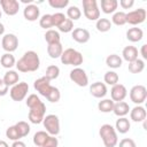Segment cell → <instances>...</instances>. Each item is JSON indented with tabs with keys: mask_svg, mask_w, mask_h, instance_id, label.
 I'll return each instance as SVG.
<instances>
[{
	"mask_svg": "<svg viewBox=\"0 0 147 147\" xmlns=\"http://www.w3.org/2000/svg\"><path fill=\"white\" fill-rule=\"evenodd\" d=\"M133 5H134V1L133 0H121L119 1V6L123 9H130Z\"/></svg>",
	"mask_w": 147,
	"mask_h": 147,
	"instance_id": "obj_47",
	"label": "cell"
},
{
	"mask_svg": "<svg viewBox=\"0 0 147 147\" xmlns=\"http://www.w3.org/2000/svg\"><path fill=\"white\" fill-rule=\"evenodd\" d=\"M118 7L117 0H101V10L105 14H113Z\"/></svg>",
	"mask_w": 147,
	"mask_h": 147,
	"instance_id": "obj_23",
	"label": "cell"
},
{
	"mask_svg": "<svg viewBox=\"0 0 147 147\" xmlns=\"http://www.w3.org/2000/svg\"><path fill=\"white\" fill-rule=\"evenodd\" d=\"M62 52H63V47H62V44H61V42L51 44V45L47 46V54H48L49 57H52V59L61 57Z\"/></svg>",
	"mask_w": 147,
	"mask_h": 147,
	"instance_id": "obj_24",
	"label": "cell"
},
{
	"mask_svg": "<svg viewBox=\"0 0 147 147\" xmlns=\"http://www.w3.org/2000/svg\"><path fill=\"white\" fill-rule=\"evenodd\" d=\"M90 93H91L94 98H98V99L105 98L106 94H107V86H106L105 83L95 82V83H93V84L90 86Z\"/></svg>",
	"mask_w": 147,
	"mask_h": 147,
	"instance_id": "obj_18",
	"label": "cell"
},
{
	"mask_svg": "<svg viewBox=\"0 0 147 147\" xmlns=\"http://www.w3.org/2000/svg\"><path fill=\"white\" fill-rule=\"evenodd\" d=\"M59 31L61 32H64V33H68V32H71L74 30V22L69 18H65L59 26H57Z\"/></svg>",
	"mask_w": 147,
	"mask_h": 147,
	"instance_id": "obj_39",
	"label": "cell"
},
{
	"mask_svg": "<svg viewBox=\"0 0 147 147\" xmlns=\"http://www.w3.org/2000/svg\"><path fill=\"white\" fill-rule=\"evenodd\" d=\"M42 124H44V127L46 129V132L49 136L55 137L60 133V119L56 115L54 114L46 115L42 119Z\"/></svg>",
	"mask_w": 147,
	"mask_h": 147,
	"instance_id": "obj_5",
	"label": "cell"
},
{
	"mask_svg": "<svg viewBox=\"0 0 147 147\" xmlns=\"http://www.w3.org/2000/svg\"><path fill=\"white\" fill-rule=\"evenodd\" d=\"M59 75H60V68H59L57 65H55V64H51V65L47 67L45 77H46L49 82L53 80V79H56V78L59 77Z\"/></svg>",
	"mask_w": 147,
	"mask_h": 147,
	"instance_id": "obj_35",
	"label": "cell"
},
{
	"mask_svg": "<svg viewBox=\"0 0 147 147\" xmlns=\"http://www.w3.org/2000/svg\"><path fill=\"white\" fill-rule=\"evenodd\" d=\"M6 137L8 139L13 140V141H16V140H20L21 139V136H20V133H18V131H17V129H16L15 125H11V126H9L6 130Z\"/></svg>",
	"mask_w": 147,
	"mask_h": 147,
	"instance_id": "obj_40",
	"label": "cell"
},
{
	"mask_svg": "<svg viewBox=\"0 0 147 147\" xmlns=\"http://www.w3.org/2000/svg\"><path fill=\"white\" fill-rule=\"evenodd\" d=\"M71 37L75 41H77L79 44H85L90 40L91 34H90L88 30H86L84 28H76L71 31Z\"/></svg>",
	"mask_w": 147,
	"mask_h": 147,
	"instance_id": "obj_16",
	"label": "cell"
},
{
	"mask_svg": "<svg viewBox=\"0 0 147 147\" xmlns=\"http://www.w3.org/2000/svg\"><path fill=\"white\" fill-rule=\"evenodd\" d=\"M127 95V90L123 84H116L110 90V96L114 102L123 101Z\"/></svg>",
	"mask_w": 147,
	"mask_h": 147,
	"instance_id": "obj_14",
	"label": "cell"
},
{
	"mask_svg": "<svg viewBox=\"0 0 147 147\" xmlns=\"http://www.w3.org/2000/svg\"><path fill=\"white\" fill-rule=\"evenodd\" d=\"M113 113L118 117H125L130 113V106L125 101H119L114 103Z\"/></svg>",
	"mask_w": 147,
	"mask_h": 147,
	"instance_id": "obj_19",
	"label": "cell"
},
{
	"mask_svg": "<svg viewBox=\"0 0 147 147\" xmlns=\"http://www.w3.org/2000/svg\"><path fill=\"white\" fill-rule=\"evenodd\" d=\"M40 102H41V100H40V98H39L37 94H30V95L28 96L26 101H25V103H26V106H28L29 108L36 107V106L39 105Z\"/></svg>",
	"mask_w": 147,
	"mask_h": 147,
	"instance_id": "obj_44",
	"label": "cell"
},
{
	"mask_svg": "<svg viewBox=\"0 0 147 147\" xmlns=\"http://www.w3.org/2000/svg\"><path fill=\"white\" fill-rule=\"evenodd\" d=\"M146 98H147V88L144 85H134L130 90V100L137 106L144 103Z\"/></svg>",
	"mask_w": 147,
	"mask_h": 147,
	"instance_id": "obj_9",
	"label": "cell"
},
{
	"mask_svg": "<svg viewBox=\"0 0 147 147\" xmlns=\"http://www.w3.org/2000/svg\"><path fill=\"white\" fill-rule=\"evenodd\" d=\"M0 147H9V145L5 140H0Z\"/></svg>",
	"mask_w": 147,
	"mask_h": 147,
	"instance_id": "obj_52",
	"label": "cell"
},
{
	"mask_svg": "<svg viewBox=\"0 0 147 147\" xmlns=\"http://www.w3.org/2000/svg\"><path fill=\"white\" fill-rule=\"evenodd\" d=\"M0 6L3 13L8 16L16 15L20 9V2L17 0H0Z\"/></svg>",
	"mask_w": 147,
	"mask_h": 147,
	"instance_id": "obj_13",
	"label": "cell"
},
{
	"mask_svg": "<svg viewBox=\"0 0 147 147\" xmlns=\"http://www.w3.org/2000/svg\"><path fill=\"white\" fill-rule=\"evenodd\" d=\"M61 62L67 65H74V67H79L83 63V55L80 52L74 49V48H67L62 52L61 55Z\"/></svg>",
	"mask_w": 147,
	"mask_h": 147,
	"instance_id": "obj_3",
	"label": "cell"
},
{
	"mask_svg": "<svg viewBox=\"0 0 147 147\" xmlns=\"http://www.w3.org/2000/svg\"><path fill=\"white\" fill-rule=\"evenodd\" d=\"M48 5L55 9L65 8L69 5V0H48Z\"/></svg>",
	"mask_w": 147,
	"mask_h": 147,
	"instance_id": "obj_42",
	"label": "cell"
},
{
	"mask_svg": "<svg viewBox=\"0 0 147 147\" xmlns=\"http://www.w3.org/2000/svg\"><path fill=\"white\" fill-rule=\"evenodd\" d=\"M127 69L131 74H140L145 69V61L141 59H137L129 63Z\"/></svg>",
	"mask_w": 147,
	"mask_h": 147,
	"instance_id": "obj_27",
	"label": "cell"
},
{
	"mask_svg": "<svg viewBox=\"0 0 147 147\" xmlns=\"http://www.w3.org/2000/svg\"><path fill=\"white\" fill-rule=\"evenodd\" d=\"M57 145H59L57 138H55L54 136H49L45 141V144L42 145V147H57Z\"/></svg>",
	"mask_w": 147,
	"mask_h": 147,
	"instance_id": "obj_45",
	"label": "cell"
},
{
	"mask_svg": "<svg viewBox=\"0 0 147 147\" xmlns=\"http://www.w3.org/2000/svg\"><path fill=\"white\" fill-rule=\"evenodd\" d=\"M15 126H16V129H17V131H18L21 138H24V137H26V136L30 133V125H29L26 122H24V121L17 122V123L15 124Z\"/></svg>",
	"mask_w": 147,
	"mask_h": 147,
	"instance_id": "obj_37",
	"label": "cell"
},
{
	"mask_svg": "<svg viewBox=\"0 0 147 147\" xmlns=\"http://www.w3.org/2000/svg\"><path fill=\"white\" fill-rule=\"evenodd\" d=\"M130 127H131V123H130L129 118H126V117H118V119L115 123V130H116V132H119L122 134L129 132Z\"/></svg>",
	"mask_w": 147,
	"mask_h": 147,
	"instance_id": "obj_22",
	"label": "cell"
},
{
	"mask_svg": "<svg viewBox=\"0 0 147 147\" xmlns=\"http://www.w3.org/2000/svg\"><path fill=\"white\" fill-rule=\"evenodd\" d=\"M10 147H26V145H25L23 141H21V140H16V141H14V142L11 144Z\"/></svg>",
	"mask_w": 147,
	"mask_h": 147,
	"instance_id": "obj_50",
	"label": "cell"
},
{
	"mask_svg": "<svg viewBox=\"0 0 147 147\" xmlns=\"http://www.w3.org/2000/svg\"><path fill=\"white\" fill-rule=\"evenodd\" d=\"M118 147H137V145H136L133 139H131V138H123L119 141Z\"/></svg>",
	"mask_w": 147,
	"mask_h": 147,
	"instance_id": "obj_46",
	"label": "cell"
},
{
	"mask_svg": "<svg viewBox=\"0 0 147 147\" xmlns=\"http://www.w3.org/2000/svg\"><path fill=\"white\" fill-rule=\"evenodd\" d=\"M138 48L134 47V46H126L123 48V52H122V56L125 61H127L129 63L137 60L138 59Z\"/></svg>",
	"mask_w": 147,
	"mask_h": 147,
	"instance_id": "obj_21",
	"label": "cell"
},
{
	"mask_svg": "<svg viewBox=\"0 0 147 147\" xmlns=\"http://www.w3.org/2000/svg\"><path fill=\"white\" fill-rule=\"evenodd\" d=\"M95 28L99 32H107L110 30L111 28V22L110 20L108 18H105V17H101L96 21V24H95Z\"/></svg>",
	"mask_w": 147,
	"mask_h": 147,
	"instance_id": "obj_32",
	"label": "cell"
},
{
	"mask_svg": "<svg viewBox=\"0 0 147 147\" xmlns=\"http://www.w3.org/2000/svg\"><path fill=\"white\" fill-rule=\"evenodd\" d=\"M146 15H147V13H146V9H144V8H138L136 10L129 11L126 14V23H129L131 25L141 24L145 22Z\"/></svg>",
	"mask_w": 147,
	"mask_h": 147,
	"instance_id": "obj_10",
	"label": "cell"
},
{
	"mask_svg": "<svg viewBox=\"0 0 147 147\" xmlns=\"http://www.w3.org/2000/svg\"><path fill=\"white\" fill-rule=\"evenodd\" d=\"M29 92V85L25 82H21L15 84L14 86H11V88L9 90V95L14 101H22L25 99L26 94Z\"/></svg>",
	"mask_w": 147,
	"mask_h": 147,
	"instance_id": "obj_6",
	"label": "cell"
},
{
	"mask_svg": "<svg viewBox=\"0 0 147 147\" xmlns=\"http://www.w3.org/2000/svg\"><path fill=\"white\" fill-rule=\"evenodd\" d=\"M45 114H46V106L45 103L41 101L39 105H37L36 107H32L30 108L29 110V115H28V118L31 123L33 124H40L42 123V119L45 117Z\"/></svg>",
	"mask_w": 147,
	"mask_h": 147,
	"instance_id": "obj_7",
	"label": "cell"
},
{
	"mask_svg": "<svg viewBox=\"0 0 147 147\" xmlns=\"http://www.w3.org/2000/svg\"><path fill=\"white\" fill-rule=\"evenodd\" d=\"M16 68L21 72H33L39 69L40 59L37 52L28 51L23 54V56L16 62Z\"/></svg>",
	"mask_w": 147,
	"mask_h": 147,
	"instance_id": "obj_1",
	"label": "cell"
},
{
	"mask_svg": "<svg viewBox=\"0 0 147 147\" xmlns=\"http://www.w3.org/2000/svg\"><path fill=\"white\" fill-rule=\"evenodd\" d=\"M140 54H141V56H142L144 60H147V45H146V44H144V45L141 46V48H140Z\"/></svg>",
	"mask_w": 147,
	"mask_h": 147,
	"instance_id": "obj_49",
	"label": "cell"
},
{
	"mask_svg": "<svg viewBox=\"0 0 147 147\" xmlns=\"http://www.w3.org/2000/svg\"><path fill=\"white\" fill-rule=\"evenodd\" d=\"M0 47H1V42H0Z\"/></svg>",
	"mask_w": 147,
	"mask_h": 147,
	"instance_id": "obj_54",
	"label": "cell"
},
{
	"mask_svg": "<svg viewBox=\"0 0 147 147\" xmlns=\"http://www.w3.org/2000/svg\"><path fill=\"white\" fill-rule=\"evenodd\" d=\"M2 80L6 83V85H7L8 87H9V86H14L15 84L18 83V80H20V75H18L15 70H8V71L5 74Z\"/></svg>",
	"mask_w": 147,
	"mask_h": 147,
	"instance_id": "obj_25",
	"label": "cell"
},
{
	"mask_svg": "<svg viewBox=\"0 0 147 147\" xmlns=\"http://www.w3.org/2000/svg\"><path fill=\"white\" fill-rule=\"evenodd\" d=\"M39 25L40 28L45 29V30H51V28H53V23H52V14H45L39 18Z\"/></svg>",
	"mask_w": 147,
	"mask_h": 147,
	"instance_id": "obj_38",
	"label": "cell"
},
{
	"mask_svg": "<svg viewBox=\"0 0 147 147\" xmlns=\"http://www.w3.org/2000/svg\"><path fill=\"white\" fill-rule=\"evenodd\" d=\"M44 37H45V40L47 41V44H48V45H51V44H57V42H61V41H60V40H61L60 33H59L57 31L53 30V29L47 30Z\"/></svg>",
	"mask_w": 147,
	"mask_h": 147,
	"instance_id": "obj_29",
	"label": "cell"
},
{
	"mask_svg": "<svg viewBox=\"0 0 147 147\" xmlns=\"http://www.w3.org/2000/svg\"><path fill=\"white\" fill-rule=\"evenodd\" d=\"M48 137L49 134L46 131H38L33 134V144L36 145V147H42Z\"/></svg>",
	"mask_w": 147,
	"mask_h": 147,
	"instance_id": "obj_30",
	"label": "cell"
},
{
	"mask_svg": "<svg viewBox=\"0 0 147 147\" xmlns=\"http://www.w3.org/2000/svg\"><path fill=\"white\" fill-rule=\"evenodd\" d=\"M69 77L70 79L78 86L80 87H85L88 85V77H87V74L85 72L84 69L77 67V68H74L70 74H69Z\"/></svg>",
	"mask_w": 147,
	"mask_h": 147,
	"instance_id": "obj_8",
	"label": "cell"
},
{
	"mask_svg": "<svg viewBox=\"0 0 147 147\" xmlns=\"http://www.w3.org/2000/svg\"><path fill=\"white\" fill-rule=\"evenodd\" d=\"M83 11L90 21H98L100 18V9L96 0H83Z\"/></svg>",
	"mask_w": 147,
	"mask_h": 147,
	"instance_id": "obj_4",
	"label": "cell"
},
{
	"mask_svg": "<svg viewBox=\"0 0 147 147\" xmlns=\"http://www.w3.org/2000/svg\"><path fill=\"white\" fill-rule=\"evenodd\" d=\"M99 134H100V138L102 139L105 147H115L118 142L117 132H116L115 127L110 124L101 125V127L99 130Z\"/></svg>",
	"mask_w": 147,
	"mask_h": 147,
	"instance_id": "obj_2",
	"label": "cell"
},
{
	"mask_svg": "<svg viewBox=\"0 0 147 147\" xmlns=\"http://www.w3.org/2000/svg\"><path fill=\"white\" fill-rule=\"evenodd\" d=\"M146 116H147L146 109L141 105H138V106L133 107L132 109H130V118H131V121H133L136 123L144 122L146 119Z\"/></svg>",
	"mask_w": 147,
	"mask_h": 147,
	"instance_id": "obj_17",
	"label": "cell"
},
{
	"mask_svg": "<svg viewBox=\"0 0 147 147\" xmlns=\"http://www.w3.org/2000/svg\"><path fill=\"white\" fill-rule=\"evenodd\" d=\"M23 16L26 21L29 22H34L39 18L40 16V9L37 5L31 3V5H26L23 9Z\"/></svg>",
	"mask_w": 147,
	"mask_h": 147,
	"instance_id": "obj_15",
	"label": "cell"
},
{
	"mask_svg": "<svg viewBox=\"0 0 147 147\" xmlns=\"http://www.w3.org/2000/svg\"><path fill=\"white\" fill-rule=\"evenodd\" d=\"M8 91H9V87L6 85V83L2 79H0V96L6 95L8 93Z\"/></svg>",
	"mask_w": 147,
	"mask_h": 147,
	"instance_id": "obj_48",
	"label": "cell"
},
{
	"mask_svg": "<svg viewBox=\"0 0 147 147\" xmlns=\"http://www.w3.org/2000/svg\"><path fill=\"white\" fill-rule=\"evenodd\" d=\"M114 101L111 99H103L101 101H99L98 103V109L101 111V113H110L113 111V108H114Z\"/></svg>",
	"mask_w": 147,
	"mask_h": 147,
	"instance_id": "obj_31",
	"label": "cell"
},
{
	"mask_svg": "<svg viewBox=\"0 0 147 147\" xmlns=\"http://www.w3.org/2000/svg\"><path fill=\"white\" fill-rule=\"evenodd\" d=\"M118 79H119L118 74L115 72V71H113V70L107 71V72L105 74V76H103V80H105V83L108 84V85H111V86L118 84Z\"/></svg>",
	"mask_w": 147,
	"mask_h": 147,
	"instance_id": "obj_33",
	"label": "cell"
},
{
	"mask_svg": "<svg viewBox=\"0 0 147 147\" xmlns=\"http://www.w3.org/2000/svg\"><path fill=\"white\" fill-rule=\"evenodd\" d=\"M65 15L63 13H55V14H52V23H53V26L57 28L64 20H65Z\"/></svg>",
	"mask_w": 147,
	"mask_h": 147,
	"instance_id": "obj_43",
	"label": "cell"
},
{
	"mask_svg": "<svg viewBox=\"0 0 147 147\" xmlns=\"http://www.w3.org/2000/svg\"><path fill=\"white\" fill-rule=\"evenodd\" d=\"M115 24L117 26L124 25L126 23V13L124 11H115L111 17V24Z\"/></svg>",
	"mask_w": 147,
	"mask_h": 147,
	"instance_id": "obj_34",
	"label": "cell"
},
{
	"mask_svg": "<svg viewBox=\"0 0 147 147\" xmlns=\"http://www.w3.org/2000/svg\"><path fill=\"white\" fill-rule=\"evenodd\" d=\"M18 38L14 33H6L1 39V47L6 51V53H11L17 49Z\"/></svg>",
	"mask_w": 147,
	"mask_h": 147,
	"instance_id": "obj_11",
	"label": "cell"
},
{
	"mask_svg": "<svg viewBox=\"0 0 147 147\" xmlns=\"http://www.w3.org/2000/svg\"><path fill=\"white\" fill-rule=\"evenodd\" d=\"M46 99L49 101V102H57L60 99H61V93H60V90L57 88V87H55V86H53L52 87V90H51V92L48 93V95L46 96Z\"/></svg>",
	"mask_w": 147,
	"mask_h": 147,
	"instance_id": "obj_41",
	"label": "cell"
},
{
	"mask_svg": "<svg viewBox=\"0 0 147 147\" xmlns=\"http://www.w3.org/2000/svg\"><path fill=\"white\" fill-rule=\"evenodd\" d=\"M67 16H68L69 20H71L74 22V21H77V20L80 18L82 11H80V9L77 6H70L67 9Z\"/></svg>",
	"mask_w": 147,
	"mask_h": 147,
	"instance_id": "obj_36",
	"label": "cell"
},
{
	"mask_svg": "<svg viewBox=\"0 0 147 147\" xmlns=\"http://www.w3.org/2000/svg\"><path fill=\"white\" fill-rule=\"evenodd\" d=\"M122 62H123L122 57H121L119 55H117V54H110V55H108L107 59H106V64H107L109 68H111V69L121 68V67H122Z\"/></svg>",
	"mask_w": 147,
	"mask_h": 147,
	"instance_id": "obj_26",
	"label": "cell"
},
{
	"mask_svg": "<svg viewBox=\"0 0 147 147\" xmlns=\"http://www.w3.org/2000/svg\"><path fill=\"white\" fill-rule=\"evenodd\" d=\"M0 63L3 68L10 69L16 64V60H15V57L11 53H5L0 59Z\"/></svg>",
	"mask_w": 147,
	"mask_h": 147,
	"instance_id": "obj_28",
	"label": "cell"
},
{
	"mask_svg": "<svg viewBox=\"0 0 147 147\" xmlns=\"http://www.w3.org/2000/svg\"><path fill=\"white\" fill-rule=\"evenodd\" d=\"M1 15H2V13H1V9H0V18H1Z\"/></svg>",
	"mask_w": 147,
	"mask_h": 147,
	"instance_id": "obj_53",
	"label": "cell"
},
{
	"mask_svg": "<svg viewBox=\"0 0 147 147\" xmlns=\"http://www.w3.org/2000/svg\"><path fill=\"white\" fill-rule=\"evenodd\" d=\"M144 37V31L140 29V28H130L127 31H126V39L131 42H138L142 39Z\"/></svg>",
	"mask_w": 147,
	"mask_h": 147,
	"instance_id": "obj_20",
	"label": "cell"
},
{
	"mask_svg": "<svg viewBox=\"0 0 147 147\" xmlns=\"http://www.w3.org/2000/svg\"><path fill=\"white\" fill-rule=\"evenodd\" d=\"M5 33V25L0 22V36H2Z\"/></svg>",
	"mask_w": 147,
	"mask_h": 147,
	"instance_id": "obj_51",
	"label": "cell"
},
{
	"mask_svg": "<svg viewBox=\"0 0 147 147\" xmlns=\"http://www.w3.org/2000/svg\"><path fill=\"white\" fill-rule=\"evenodd\" d=\"M33 87H34V90L40 94V95H42V96H47L48 95V93L51 92V90H52V85H51V82L44 76V77H40V78H38V79H36L34 80V83H33Z\"/></svg>",
	"mask_w": 147,
	"mask_h": 147,
	"instance_id": "obj_12",
	"label": "cell"
}]
</instances>
